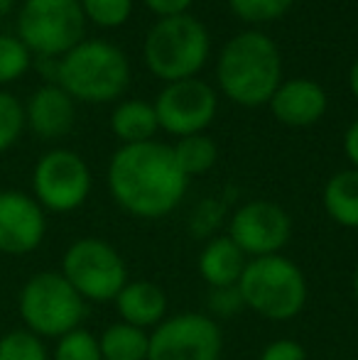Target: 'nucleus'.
<instances>
[{
  "instance_id": "obj_11",
  "label": "nucleus",
  "mask_w": 358,
  "mask_h": 360,
  "mask_svg": "<svg viewBox=\"0 0 358 360\" xmlns=\"http://www.w3.org/2000/svg\"><path fill=\"white\" fill-rule=\"evenodd\" d=\"M160 130L172 138L204 133L216 118L219 110V94L201 79H184L174 84H165L155 98Z\"/></svg>"
},
{
  "instance_id": "obj_3",
  "label": "nucleus",
  "mask_w": 358,
  "mask_h": 360,
  "mask_svg": "<svg viewBox=\"0 0 358 360\" xmlns=\"http://www.w3.org/2000/svg\"><path fill=\"white\" fill-rule=\"evenodd\" d=\"M54 84L82 103H110L128 91L130 62L113 42L84 39L57 59Z\"/></svg>"
},
{
  "instance_id": "obj_18",
  "label": "nucleus",
  "mask_w": 358,
  "mask_h": 360,
  "mask_svg": "<svg viewBox=\"0 0 358 360\" xmlns=\"http://www.w3.org/2000/svg\"><path fill=\"white\" fill-rule=\"evenodd\" d=\"M110 130L123 145L150 143L160 130L155 105L140 98L120 101L110 113Z\"/></svg>"
},
{
  "instance_id": "obj_23",
  "label": "nucleus",
  "mask_w": 358,
  "mask_h": 360,
  "mask_svg": "<svg viewBox=\"0 0 358 360\" xmlns=\"http://www.w3.org/2000/svg\"><path fill=\"white\" fill-rule=\"evenodd\" d=\"M32 67V52L18 34H0V86L23 79Z\"/></svg>"
},
{
  "instance_id": "obj_30",
  "label": "nucleus",
  "mask_w": 358,
  "mask_h": 360,
  "mask_svg": "<svg viewBox=\"0 0 358 360\" xmlns=\"http://www.w3.org/2000/svg\"><path fill=\"white\" fill-rule=\"evenodd\" d=\"M143 3L160 20V18H174V15H186L194 0H143Z\"/></svg>"
},
{
  "instance_id": "obj_26",
  "label": "nucleus",
  "mask_w": 358,
  "mask_h": 360,
  "mask_svg": "<svg viewBox=\"0 0 358 360\" xmlns=\"http://www.w3.org/2000/svg\"><path fill=\"white\" fill-rule=\"evenodd\" d=\"M295 0H229V8L236 18L250 25H268L287 15Z\"/></svg>"
},
{
  "instance_id": "obj_6",
  "label": "nucleus",
  "mask_w": 358,
  "mask_h": 360,
  "mask_svg": "<svg viewBox=\"0 0 358 360\" xmlns=\"http://www.w3.org/2000/svg\"><path fill=\"white\" fill-rule=\"evenodd\" d=\"M18 311L27 331L44 338H62L82 326L87 302L64 280L62 272L42 270L27 277L18 294Z\"/></svg>"
},
{
  "instance_id": "obj_31",
  "label": "nucleus",
  "mask_w": 358,
  "mask_h": 360,
  "mask_svg": "<svg viewBox=\"0 0 358 360\" xmlns=\"http://www.w3.org/2000/svg\"><path fill=\"white\" fill-rule=\"evenodd\" d=\"M344 152H346V160L351 162V167L358 169V118L344 133Z\"/></svg>"
},
{
  "instance_id": "obj_28",
  "label": "nucleus",
  "mask_w": 358,
  "mask_h": 360,
  "mask_svg": "<svg viewBox=\"0 0 358 360\" xmlns=\"http://www.w3.org/2000/svg\"><path fill=\"white\" fill-rule=\"evenodd\" d=\"M243 307V297H241L238 287H216V289H209V311H211V319H229V316H236Z\"/></svg>"
},
{
  "instance_id": "obj_5",
  "label": "nucleus",
  "mask_w": 358,
  "mask_h": 360,
  "mask_svg": "<svg viewBox=\"0 0 358 360\" xmlns=\"http://www.w3.org/2000/svg\"><path fill=\"white\" fill-rule=\"evenodd\" d=\"M243 307L268 321H292L307 304V277L295 260L280 255L253 257L238 280Z\"/></svg>"
},
{
  "instance_id": "obj_19",
  "label": "nucleus",
  "mask_w": 358,
  "mask_h": 360,
  "mask_svg": "<svg viewBox=\"0 0 358 360\" xmlns=\"http://www.w3.org/2000/svg\"><path fill=\"white\" fill-rule=\"evenodd\" d=\"M324 211L336 226L358 231V169H341L329 176L321 191Z\"/></svg>"
},
{
  "instance_id": "obj_33",
  "label": "nucleus",
  "mask_w": 358,
  "mask_h": 360,
  "mask_svg": "<svg viewBox=\"0 0 358 360\" xmlns=\"http://www.w3.org/2000/svg\"><path fill=\"white\" fill-rule=\"evenodd\" d=\"M15 10V0H0V18L10 15Z\"/></svg>"
},
{
  "instance_id": "obj_12",
  "label": "nucleus",
  "mask_w": 358,
  "mask_h": 360,
  "mask_svg": "<svg viewBox=\"0 0 358 360\" xmlns=\"http://www.w3.org/2000/svg\"><path fill=\"white\" fill-rule=\"evenodd\" d=\"M226 236L250 260L265 255H280L282 248L292 238V218L275 201L253 199L234 211Z\"/></svg>"
},
{
  "instance_id": "obj_8",
  "label": "nucleus",
  "mask_w": 358,
  "mask_h": 360,
  "mask_svg": "<svg viewBox=\"0 0 358 360\" xmlns=\"http://www.w3.org/2000/svg\"><path fill=\"white\" fill-rule=\"evenodd\" d=\"M59 272L84 302L94 304L113 302L128 285V265L123 255L103 238L94 236L79 238L64 250Z\"/></svg>"
},
{
  "instance_id": "obj_14",
  "label": "nucleus",
  "mask_w": 358,
  "mask_h": 360,
  "mask_svg": "<svg viewBox=\"0 0 358 360\" xmlns=\"http://www.w3.org/2000/svg\"><path fill=\"white\" fill-rule=\"evenodd\" d=\"M268 105L277 123L287 128H309L324 118L329 98H326L324 86L317 81L287 79L277 86Z\"/></svg>"
},
{
  "instance_id": "obj_15",
  "label": "nucleus",
  "mask_w": 358,
  "mask_h": 360,
  "mask_svg": "<svg viewBox=\"0 0 358 360\" xmlns=\"http://www.w3.org/2000/svg\"><path fill=\"white\" fill-rule=\"evenodd\" d=\"M77 123V101L59 84H44L25 105V125L42 140H57L72 133Z\"/></svg>"
},
{
  "instance_id": "obj_29",
  "label": "nucleus",
  "mask_w": 358,
  "mask_h": 360,
  "mask_svg": "<svg viewBox=\"0 0 358 360\" xmlns=\"http://www.w3.org/2000/svg\"><path fill=\"white\" fill-rule=\"evenodd\" d=\"M258 360H307V348L295 338H277L260 351Z\"/></svg>"
},
{
  "instance_id": "obj_27",
  "label": "nucleus",
  "mask_w": 358,
  "mask_h": 360,
  "mask_svg": "<svg viewBox=\"0 0 358 360\" xmlns=\"http://www.w3.org/2000/svg\"><path fill=\"white\" fill-rule=\"evenodd\" d=\"M25 128V105L18 96L0 91V155L18 143Z\"/></svg>"
},
{
  "instance_id": "obj_13",
  "label": "nucleus",
  "mask_w": 358,
  "mask_h": 360,
  "mask_svg": "<svg viewBox=\"0 0 358 360\" xmlns=\"http://www.w3.org/2000/svg\"><path fill=\"white\" fill-rule=\"evenodd\" d=\"M47 236V211L32 194L15 189L0 191V252L30 255Z\"/></svg>"
},
{
  "instance_id": "obj_1",
  "label": "nucleus",
  "mask_w": 358,
  "mask_h": 360,
  "mask_svg": "<svg viewBox=\"0 0 358 360\" xmlns=\"http://www.w3.org/2000/svg\"><path fill=\"white\" fill-rule=\"evenodd\" d=\"M106 179L115 206L145 221L172 214L189 186V176L174 160L172 145L158 140L120 145L110 157Z\"/></svg>"
},
{
  "instance_id": "obj_9",
  "label": "nucleus",
  "mask_w": 358,
  "mask_h": 360,
  "mask_svg": "<svg viewBox=\"0 0 358 360\" xmlns=\"http://www.w3.org/2000/svg\"><path fill=\"white\" fill-rule=\"evenodd\" d=\"M94 176L82 155L74 150L44 152L32 169V196L49 214H72L87 204Z\"/></svg>"
},
{
  "instance_id": "obj_4",
  "label": "nucleus",
  "mask_w": 358,
  "mask_h": 360,
  "mask_svg": "<svg viewBox=\"0 0 358 360\" xmlns=\"http://www.w3.org/2000/svg\"><path fill=\"white\" fill-rule=\"evenodd\" d=\"M211 52L209 30L194 15L160 18L143 42V59L148 72L165 84L196 79Z\"/></svg>"
},
{
  "instance_id": "obj_10",
  "label": "nucleus",
  "mask_w": 358,
  "mask_h": 360,
  "mask_svg": "<svg viewBox=\"0 0 358 360\" xmlns=\"http://www.w3.org/2000/svg\"><path fill=\"white\" fill-rule=\"evenodd\" d=\"M221 353L224 333L209 314H174L150 331L148 360H221Z\"/></svg>"
},
{
  "instance_id": "obj_22",
  "label": "nucleus",
  "mask_w": 358,
  "mask_h": 360,
  "mask_svg": "<svg viewBox=\"0 0 358 360\" xmlns=\"http://www.w3.org/2000/svg\"><path fill=\"white\" fill-rule=\"evenodd\" d=\"M0 360H52L47 343L27 328H13L0 336Z\"/></svg>"
},
{
  "instance_id": "obj_21",
  "label": "nucleus",
  "mask_w": 358,
  "mask_h": 360,
  "mask_svg": "<svg viewBox=\"0 0 358 360\" xmlns=\"http://www.w3.org/2000/svg\"><path fill=\"white\" fill-rule=\"evenodd\" d=\"M174 160L181 167L186 176H201L206 172L214 169L216 160H219V147L206 133H196V135H186L179 138L177 145H172Z\"/></svg>"
},
{
  "instance_id": "obj_7",
  "label": "nucleus",
  "mask_w": 358,
  "mask_h": 360,
  "mask_svg": "<svg viewBox=\"0 0 358 360\" xmlns=\"http://www.w3.org/2000/svg\"><path fill=\"white\" fill-rule=\"evenodd\" d=\"M87 18L79 0H23L18 37L39 59H59L84 42Z\"/></svg>"
},
{
  "instance_id": "obj_24",
  "label": "nucleus",
  "mask_w": 358,
  "mask_h": 360,
  "mask_svg": "<svg viewBox=\"0 0 358 360\" xmlns=\"http://www.w3.org/2000/svg\"><path fill=\"white\" fill-rule=\"evenodd\" d=\"M79 5L87 22L103 30L123 27L133 15V0H79Z\"/></svg>"
},
{
  "instance_id": "obj_2",
  "label": "nucleus",
  "mask_w": 358,
  "mask_h": 360,
  "mask_svg": "<svg viewBox=\"0 0 358 360\" xmlns=\"http://www.w3.org/2000/svg\"><path fill=\"white\" fill-rule=\"evenodd\" d=\"M216 81L221 94L236 105H265L282 84L280 49L258 30L234 34L216 59Z\"/></svg>"
},
{
  "instance_id": "obj_17",
  "label": "nucleus",
  "mask_w": 358,
  "mask_h": 360,
  "mask_svg": "<svg viewBox=\"0 0 358 360\" xmlns=\"http://www.w3.org/2000/svg\"><path fill=\"white\" fill-rule=\"evenodd\" d=\"M245 262H248V257L229 236H214L201 248L196 270H199L201 280L209 285V289L234 287L238 285L241 275H243Z\"/></svg>"
},
{
  "instance_id": "obj_20",
  "label": "nucleus",
  "mask_w": 358,
  "mask_h": 360,
  "mask_svg": "<svg viewBox=\"0 0 358 360\" xmlns=\"http://www.w3.org/2000/svg\"><path fill=\"white\" fill-rule=\"evenodd\" d=\"M98 346L103 360H148L150 331L115 321L101 331Z\"/></svg>"
},
{
  "instance_id": "obj_16",
  "label": "nucleus",
  "mask_w": 358,
  "mask_h": 360,
  "mask_svg": "<svg viewBox=\"0 0 358 360\" xmlns=\"http://www.w3.org/2000/svg\"><path fill=\"white\" fill-rule=\"evenodd\" d=\"M120 321L153 331L167 319V292L150 280H128L113 299Z\"/></svg>"
},
{
  "instance_id": "obj_32",
  "label": "nucleus",
  "mask_w": 358,
  "mask_h": 360,
  "mask_svg": "<svg viewBox=\"0 0 358 360\" xmlns=\"http://www.w3.org/2000/svg\"><path fill=\"white\" fill-rule=\"evenodd\" d=\"M349 91L358 101V57L354 59V64H351V69H349Z\"/></svg>"
},
{
  "instance_id": "obj_25",
  "label": "nucleus",
  "mask_w": 358,
  "mask_h": 360,
  "mask_svg": "<svg viewBox=\"0 0 358 360\" xmlns=\"http://www.w3.org/2000/svg\"><path fill=\"white\" fill-rule=\"evenodd\" d=\"M49 356H52V360H103L101 358L98 336L82 326L57 338L54 351Z\"/></svg>"
},
{
  "instance_id": "obj_34",
  "label": "nucleus",
  "mask_w": 358,
  "mask_h": 360,
  "mask_svg": "<svg viewBox=\"0 0 358 360\" xmlns=\"http://www.w3.org/2000/svg\"><path fill=\"white\" fill-rule=\"evenodd\" d=\"M351 287H354V299L358 302V270L354 272V282H351Z\"/></svg>"
}]
</instances>
